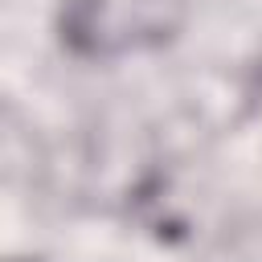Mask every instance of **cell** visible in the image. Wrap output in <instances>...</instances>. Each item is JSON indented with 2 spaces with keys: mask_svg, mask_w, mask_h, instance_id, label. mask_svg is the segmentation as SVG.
Listing matches in <instances>:
<instances>
[{
  "mask_svg": "<svg viewBox=\"0 0 262 262\" xmlns=\"http://www.w3.org/2000/svg\"><path fill=\"white\" fill-rule=\"evenodd\" d=\"M188 0H61L57 41L78 61H119L180 41Z\"/></svg>",
  "mask_w": 262,
  "mask_h": 262,
  "instance_id": "1",
  "label": "cell"
}]
</instances>
